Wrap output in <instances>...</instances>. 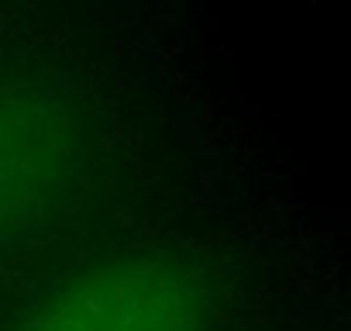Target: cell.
I'll list each match as a JSON object with an SVG mask.
<instances>
[{
	"instance_id": "6da1fadb",
	"label": "cell",
	"mask_w": 351,
	"mask_h": 331,
	"mask_svg": "<svg viewBox=\"0 0 351 331\" xmlns=\"http://www.w3.org/2000/svg\"><path fill=\"white\" fill-rule=\"evenodd\" d=\"M204 297L186 269L121 262L52 297L21 331H200Z\"/></svg>"
},
{
	"instance_id": "7a4b0ae2",
	"label": "cell",
	"mask_w": 351,
	"mask_h": 331,
	"mask_svg": "<svg viewBox=\"0 0 351 331\" xmlns=\"http://www.w3.org/2000/svg\"><path fill=\"white\" fill-rule=\"evenodd\" d=\"M66 162V138L38 107H0V231L25 218Z\"/></svg>"
}]
</instances>
